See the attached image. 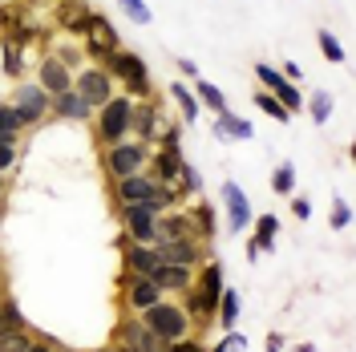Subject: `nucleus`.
I'll use <instances>...</instances> for the list:
<instances>
[{"mask_svg":"<svg viewBox=\"0 0 356 352\" xmlns=\"http://www.w3.org/2000/svg\"><path fill=\"white\" fill-rule=\"evenodd\" d=\"M102 69L110 73L113 81H122L126 97H134V102H142V97H154L150 69H146V61H142L138 53H130V49H113V53H106Z\"/></svg>","mask_w":356,"mask_h":352,"instance_id":"nucleus-1","label":"nucleus"},{"mask_svg":"<svg viewBox=\"0 0 356 352\" xmlns=\"http://www.w3.org/2000/svg\"><path fill=\"white\" fill-rule=\"evenodd\" d=\"M138 320L146 324V328L154 332L162 344H175V340H182V336H191V316H186V308L178 304V300H158V304H150L146 312H138Z\"/></svg>","mask_w":356,"mask_h":352,"instance_id":"nucleus-2","label":"nucleus"},{"mask_svg":"<svg viewBox=\"0 0 356 352\" xmlns=\"http://www.w3.org/2000/svg\"><path fill=\"white\" fill-rule=\"evenodd\" d=\"M130 113H134V97L126 93H113L106 106L93 110V138L97 146H113L122 138H130Z\"/></svg>","mask_w":356,"mask_h":352,"instance_id":"nucleus-3","label":"nucleus"},{"mask_svg":"<svg viewBox=\"0 0 356 352\" xmlns=\"http://www.w3.org/2000/svg\"><path fill=\"white\" fill-rule=\"evenodd\" d=\"M146 158H150V146H146V142L122 138V142H113V146H102L97 162H102L106 178L113 182V178H130V175H138V170H146Z\"/></svg>","mask_w":356,"mask_h":352,"instance_id":"nucleus-4","label":"nucleus"},{"mask_svg":"<svg viewBox=\"0 0 356 352\" xmlns=\"http://www.w3.org/2000/svg\"><path fill=\"white\" fill-rule=\"evenodd\" d=\"M81 49H86L89 61H106V53L113 49H122V37H118V29L110 24V17H102V13H89V24L86 33H81Z\"/></svg>","mask_w":356,"mask_h":352,"instance_id":"nucleus-5","label":"nucleus"},{"mask_svg":"<svg viewBox=\"0 0 356 352\" xmlns=\"http://www.w3.org/2000/svg\"><path fill=\"white\" fill-rule=\"evenodd\" d=\"M255 77H259V89H267V93H271V97H275V102H280L291 118L304 110V93H300V86H296V81H288V77H284L275 65L259 61V65H255Z\"/></svg>","mask_w":356,"mask_h":352,"instance_id":"nucleus-6","label":"nucleus"},{"mask_svg":"<svg viewBox=\"0 0 356 352\" xmlns=\"http://www.w3.org/2000/svg\"><path fill=\"white\" fill-rule=\"evenodd\" d=\"M162 130H166V113H162V102H154V97H142V102H134L130 138L146 142V146H154Z\"/></svg>","mask_w":356,"mask_h":352,"instance_id":"nucleus-7","label":"nucleus"},{"mask_svg":"<svg viewBox=\"0 0 356 352\" xmlns=\"http://www.w3.org/2000/svg\"><path fill=\"white\" fill-rule=\"evenodd\" d=\"M8 102H13V110L21 113L24 126H37V122L49 118V102H53V97H49L37 81H17V89H13Z\"/></svg>","mask_w":356,"mask_h":352,"instance_id":"nucleus-8","label":"nucleus"},{"mask_svg":"<svg viewBox=\"0 0 356 352\" xmlns=\"http://www.w3.org/2000/svg\"><path fill=\"white\" fill-rule=\"evenodd\" d=\"M73 89L97 110V106H106V102L113 97V77L102 65H81L77 73H73Z\"/></svg>","mask_w":356,"mask_h":352,"instance_id":"nucleus-9","label":"nucleus"},{"mask_svg":"<svg viewBox=\"0 0 356 352\" xmlns=\"http://www.w3.org/2000/svg\"><path fill=\"white\" fill-rule=\"evenodd\" d=\"M118 219H122V235L130 243H154V227L158 215L146 202H130V207H118Z\"/></svg>","mask_w":356,"mask_h":352,"instance_id":"nucleus-10","label":"nucleus"},{"mask_svg":"<svg viewBox=\"0 0 356 352\" xmlns=\"http://www.w3.org/2000/svg\"><path fill=\"white\" fill-rule=\"evenodd\" d=\"M154 251L162 264H182V267L207 264V243L195 239V235H186V239H162V243H154Z\"/></svg>","mask_w":356,"mask_h":352,"instance_id":"nucleus-11","label":"nucleus"},{"mask_svg":"<svg viewBox=\"0 0 356 352\" xmlns=\"http://www.w3.org/2000/svg\"><path fill=\"white\" fill-rule=\"evenodd\" d=\"M37 86L53 97V93H65V89H73V65L69 61H61L57 53H44L41 61H37Z\"/></svg>","mask_w":356,"mask_h":352,"instance_id":"nucleus-12","label":"nucleus"},{"mask_svg":"<svg viewBox=\"0 0 356 352\" xmlns=\"http://www.w3.org/2000/svg\"><path fill=\"white\" fill-rule=\"evenodd\" d=\"M219 195H222V202H227V227L243 235L247 227H251V219H255V215H251V202H247V195H243V186L227 178Z\"/></svg>","mask_w":356,"mask_h":352,"instance_id":"nucleus-13","label":"nucleus"},{"mask_svg":"<svg viewBox=\"0 0 356 352\" xmlns=\"http://www.w3.org/2000/svg\"><path fill=\"white\" fill-rule=\"evenodd\" d=\"M154 178L146 175V170H138L130 178H113V207H130V202H146V198L154 195Z\"/></svg>","mask_w":356,"mask_h":352,"instance_id":"nucleus-14","label":"nucleus"},{"mask_svg":"<svg viewBox=\"0 0 356 352\" xmlns=\"http://www.w3.org/2000/svg\"><path fill=\"white\" fill-rule=\"evenodd\" d=\"M49 113H53V118H65V122H93V106H89V102L81 97V93H77V89L53 93V102H49Z\"/></svg>","mask_w":356,"mask_h":352,"instance_id":"nucleus-15","label":"nucleus"},{"mask_svg":"<svg viewBox=\"0 0 356 352\" xmlns=\"http://www.w3.org/2000/svg\"><path fill=\"white\" fill-rule=\"evenodd\" d=\"M182 146L178 150H166V146H150V158H146V175L154 182H175L178 178V166H182Z\"/></svg>","mask_w":356,"mask_h":352,"instance_id":"nucleus-16","label":"nucleus"},{"mask_svg":"<svg viewBox=\"0 0 356 352\" xmlns=\"http://www.w3.org/2000/svg\"><path fill=\"white\" fill-rule=\"evenodd\" d=\"M122 291H126V312H134V316L162 300V287H158L150 275H130V284L122 287Z\"/></svg>","mask_w":356,"mask_h":352,"instance_id":"nucleus-17","label":"nucleus"},{"mask_svg":"<svg viewBox=\"0 0 356 352\" xmlns=\"http://www.w3.org/2000/svg\"><path fill=\"white\" fill-rule=\"evenodd\" d=\"M89 0H57V8H53V21H57V29H65V33H73V37H81L89 24Z\"/></svg>","mask_w":356,"mask_h":352,"instance_id":"nucleus-18","label":"nucleus"},{"mask_svg":"<svg viewBox=\"0 0 356 352\" xmlns=\"http://www.w3.org/2000/svg\"><path fill=\"white\" fill-rule=\"evenodd\" d=\"M195 271L199 267H182V264H158L150 271V280L162 287V296H170V291H186V287L195 284Z\"/></svg>","mask_w":356,"mask_h":352,"instance_id":"nucleus-19","label":"nucleus"},{"mask_svg":"<svg viewBox=\"0 0 356 352\" xmlns=\"http://www.w3.org/2000/svg\"><path fill=\"white\" fill-rule=\"evenodd\" d=\"M122 255H126V271H134V275H150L162 264L154 243H130L126 235H122Z\"/></svg>","mask_w":356,"mask_h":352,"instance_id":"nucleus-20","label":"nucleus"},{"mask_svg":"<svg viewBox=\"0 0 356 352\" xmlns=\"http://www.w3.org/2000/svg\"><path fill=\"white\" fill-rule=\"evenodd\" d=\"M215 138L219 142H251L255 138V126L247 118H239V113L222 110V113H215Z\"/></svg>","mask_w":356,"mask_h":352,"instance_id":"nucleus-21","label":"nucleus"},{"mask_svg":"<svg viewBox=\"0 0 356 352\" xmlns=\"http://www.w3.org/2000/svg\"><path fill=\"white\" fill-rule=\"evenodd\" d=\"M186 235H195V227H191V215L186 211H166V215H158V227H154V243L162 239H186Z\"/></svg>","mask_w":356,"mask_h":352,"instance_id":"nucleus-22","label":"nucleus"},{"mask_svg":"<svg viewBox=\"0 0 356 352\" xmlns=\"http://www.w3.org/2000/svg\"><path fill=\"white\" fill-rule=\"evenodd\" d=\"M186 215H191V227H195V239H202L207 247H211V243H215V231H219V227H215V207L199 198Z\"/></svg>","mask_w":356,"mask_h":352,"instance_id":"nucleus-23","label":"nucleus"},{"mask_svg":"<svg viewBox=\"0 0 356 352\" xmlns=\"http://www.w3.org/2000/svg\"><path fill=\"white\" fill-rule=\"evenodd\" d=\"M29 130L21 122V113L13 110V102H0V142L4 146H21V134Z\"/></svg>","mask_w":356,"mask_h":352,"instance_id":"nucleus-24","label":"nucleus"},{"mask_svg":"<svg viewBox=\"0 0 356 352\" xmlns=\"http://www.w3.org/2000/svg\"><path fill=\"white\" fill-rule=\"evenodd\" d=\"M170 102L178 106V113H182V122H186V126H191V122H199L202 106H199V97H195V89H191V86L175 81V86H170Z\"/></svg>","mask_w":356,"mask_h":352,"instance_id":"nucleus-25","label":"nucleus"},{"mask_svg":"<svg viewBox=\"0 0 356 352\" xmlns=\"http://www.w3.org/2000/svg\"><path fill=\"white\" fill-rule=\"evenodd\" d=\"M251 227H255V235H251V243L259 247V255H264V251H275L280 219H275V215H255V219H251Z\"/></svg>","mask_w":356,"mask_h":352,"instance_id":"nucleus-26","label":"nucleus"},{"mask_svg":"<svg viewBox=\"0 0 356 352\" xmlns=\"http://www.w3.org/2000/svg\"><path fill=\"white\" fill-rule=\"evenodd\" d=\"M215 320H219V328H222V332H231L235 324H239V291H235V287H222Z\"/></svg>","mask_w":356,"mask_h":352,"instance_id":"nucleus-27","label":"nucleus"},{"mask_svg":"<svg viewBox=\"0 0 356 352\" xmlns=\"http://www.w3.org/2000/svg\"><path fill=\"white\" fill-rule=\"evenodd\" d=\"M304 106H308L312 122H316V126H324V122L332 118V110H336V97L328 93V89H316V93H312V97L304 102Z\"/></svg>","mask_w":356,"mask_h":352,"instance_id":"nucleus-28","label":"nucleus"},{"mask_svg":"<svg viewBox=\"0 0 356 352\" xmlns=\"http://www.w3.org/2000/svg\"><path fill=\"white\" fill-rule=\"evenodd\" d=\"M195 97H199V106H207L211 113L231 110V106H227V97H222V89L211 86V81H195Z\"/></svg>","mask_w":356,"mask_h":352,"instance_id":"nucleus-29","label":"nucleus"},{"mask_svg":"<svg viewBox=\"0 0 356 352\" xmlns=\"http://www.w3.org/2000/svg\"><path fill=\"white\" fill-rule=\"evenodd\" d=\"M0 53H4V77H13V81H21L24 77V49H17L13 41H0Z\"/></svg>","mask_w":356,"mask_h":352,"instance_id":"nucleus-30","label":"nucleus"},{"mask_svg":"<svg viewBox=\"0 0 356 352\" xmlns=\"http://www.w3.org/2000/svg\"><path fill=\"white\" fill-rule=\"evenodd\" d=\"M316 45H320V53H324V61H332V65H344V61H348V53H344V45L336 41V33H328V29H320V33H316Z\"/></svg>","mask_w":356,"mask_h":352,"instance_id":"nucleus-31","label":"nucleus"},{"mask_svg":"<svg viewBox=\"0 0 356 352\" xmlns=\"http://www.w3.org/2000/svg\"><path fill=\"white\" fill-rule=\"evenodd\" d=\"M271 191H275V195H296V166H291V162H280V166H275V175H271Z\"/></svg>","mask_w":356,"mask_h":352,"instance_id":"nucleus-32","label":"nucleus"},{"mask_svg":"<svg viewBox=\"0 0 356 352\" xmlns=\"http://www.w3.org/2000/svg\"><path fill=\"white\" fill-rule=\"evenodd\" d=\"M328 227L332 231H348L353 227V207H348V198H332V215H328Z\"/></svg>","mask_w":356,"mask_h":352,"instance_id":"nucleus-33","label":"nucleus"},{"mask_svg":"<svg viewBox=\"0 0 356 352\" xmlns=\"http://www.w3.org/2000/svg\"><path fill=\"white\" fill-rule=\"evenodd\" d=\"M118 8L126 13V21H134V24H150L154 21V13H150V4L146 0H118Z\"/></svg>","mask_w":356,"mask_h":352,"instance_id":"nucleus-34","label":"nucleus"},{"mask_svg":"<svg viewBox=\"0 0 356 352\" xmlns=\"http://www.w3.org/2000/svg\"><path fill=\"white\" fill-rule=\"evenodd\" d=\"M21 24H24V4H13V0L0 4V33H4V37H8L13 29H21Z\"/></svg>","mask_w":356,"mask_h":352,"instance_id":"nucleus-35","label":"nucleus"},{"mask_svg":"<svg viewBox=\"0 0 356 352\" xmlns=\"http://www.w3.org/2000/svg\"><path fill=\"white\" fill-rule=\"evenodd\" d=\"M255 106H259V110H264L267 118H275V122H284V126L291 122V113L284 110V106H280V102H275V97H271L267 89H259V93H255Z\"/></svg>","mask_w":356,"mask_h":352,"instance_id":"nucleus-36","label":"nucleus"},{"mask_svg":"<svg viewBox=\"0 0 356 352\" xmlns=\"http://www.w3.org/2000/svg\"><path fill=\"white\" fill-rule=\"evenodd\" d=\"M178 186L186 191V198H191V195H202V178H199V170H195L191 162H182V166H178Z\"/></svg>","mask_w":356,"mask_h":352,"instance_id":"nucleus-37","label":"nucleus"},{"mask_svg":"<svg viewBox=\"0 0 356 352\" xmlns=\"http://www.w3.org/2000/svg\"><path fill=\"white\" fill-rule=\"evenodd\" d=\"M0 308H4V328H13V332L29 328V324H24V312L17 308V300H13V296H4V300H0Z\"/></svg>","mask_w":356,"mask_h":352,"instance_id":"nucleus-38","label":"nucleus"},{"mask_svg":"<svg viewBox=\"0 0 356 352\" xmlns=\"http://www.w3.org/2000/svg\"><path fill=\"white\" fill-rule=\"evenodd\" d=\"M243 349H247V336L231 328V332L219 340V344H215V349H207V352H243Z\"/></svg>","mask_w":356,"mask_h":352,"instance_id":"nucleus-39","label":"nucleus"},{"mask_svg":"<svg viewBox=\"0 0 356 352\" xmlns=\"http://www.w3.org/2000/svg\"><path fill=\"white\" fill-rule=\"evenodd\" d=\"M154 146H166V150H178V146H182V130H178V122H166V130L158 134Z\"/></svg>","mask_w":356,"mask_h":352,"instance_id":"nucleus-40","label":"nucleus"},{"mask_svg":"<svg viewBox=\"0 0 356 352\" xmlns=\"http://www.w3.org/2000/svg\"><path fill=\"white\" fill-rule=\"evenodd\" d=\"M8 170H17V146L0 142V175H8Z\"/></svg>","mask_w":356,"mask_h":352,"instance_id":"nucleus-41","label":"nucleus"},{"mask_svg":"<svg viewBox=\"0 0 356 352\" xmlns=\"http://www.w3.org/2000/svg\"><path fill=\"white\" fill-rule=\"evenodd\" d=\"M291 215H296V219H312V198L291 195Z\"/></svg>","mask_w":356,"mask_h":352,"instance_id":"nucleus-42","label":"nucleus"},{"mask_svg":"<svg viewBox=\"0 0 356 352\" xmlns=\"http://www.w3.org/2000/svg\"><path fill=\"white\" fill-rule=\"evenodd\" d=\"M170 352H207V349H202V340H195V336H182V340L170 344Z\"/></svg>","mask_w":356,"mask_h":352,"instance_id":"nucleus-43","label":"nucleus"},{"mask_svg":"<svg viewBox=\"0 0 356 352\" xmlns=\"http://www.w3.org/2000/svg\"><path fill=\"white\" fill-rule=\"evenodd\" d=\"M178 73H182V77H199V65H195L191 57H178Z\"/></svg>","mask_w":356,"mask_h":352,"instance_id":"nucleus-44","label":"nucleus"},{"mask_svg":"<svg viewBox=\"0 0 356 352\" xmlns=\"http://www.w3.org/2000/svg\"><path fill=\"white\" fill-rule=\"evenodd\" d=\"M280 73H284L288 81H300V77H304V69L296 65V61H284V69H280Z\"/></svg>","mask_w":356,"mask_h":352,"instance_id":"nucleus-45","label":"nucleus"},{"mask_svg":"<svg viewBox=\"0 0 356 352\" xmlns=\"http://www.w3.org/2000/svg\"><path fill=\"white\" fill-rule=\"evenodd\" d=\"M267 352H284V336L280 332H267Z\"/></svg>","mask_w":356,"mask_h":352,"instance_id":"nucleus-46","label":"nucleus"},{"mask_svg":"<svg viewBox=\"0 0 356 352\" xmlns=\"http://www.w3.org/2000/svg\"><path fill=\"white\" fill-rule=\"evenodd\" d=\"M29 352H57V340H33Z\"/></svg>","mask_w":356,"mask_h":352,"instance_id":"nucleus-47","label":"nucleus"},{"mask_svg":"<svg viewBox=\"0 0 356 352\" xmlns=\"http://www.w3.org/2000/svg\"><path fill=\"white\" fill-rule=\"evenodd\" d=\"M4 195H8V178L0 175V198H4Z\"/></svg>","mask_w":356,"mask_h":352,"instance_id":"nucleus-48","label":"nucleus"},{"mask_svg":"<svg viewBox=\"0 0 356 352\" xmlns=\"http://www.w3.org/2000/svg\"><path fill=\"white\" fill-rule=\"evenodd\" d=\"M113 352H142V349H130V344H118Z\"/></svg>","mask_w":356,"mask_h":352,"instance_id":"nucleus-49","label":"nucleus"},{"mask_svg":"<svg viewBox=\"0 0 356 352\" xmlns=\"http://www.w3.org/2000/svg\"><path fill=\"white\" fill-rule=\"evenodd\" d=\"M93 352H113V344H106V349H93Z\"/></svg>","mask_w":356,"mask_h":352,"instance_id":"nucleus-50","label":"nucleus"},{"mask_svg":"<svg viewBox=\"0 0 356 352\" xmlns=\"http://www.w3.org/2000/svg\"><path fill=\"white\" fill-rule=\"evenodd\" d=\"M0 332H4V308H0Z\"/></svg>","mask_w":356,"mask_h":352,"instance_id":"nucleus-51","label":"nucleus"},{"mask_svg":"<svg viewBox=\"0 0 356 352\" xmlns=\"http://www.w3.org/2000/svg\"><path fill=\"white\" fill-rule=\"evenodd\" d=\"M0 284H4V264H0Z\"/></svg>","mask_w":356,"mask_h":352,"instance_id":"nucleus-52","label":"nucleus"},{"mask_svg":"<svg viewBox=\"0 0 356 352\" xmlns=\"http://www.w3.org/2000/svg\"><path fill=\"white\" fill-rule=\"evenodd\" d=\"M57 352H73V349H61V344H57Z\"/></svg>","mask_w":356,"mask_h":352,"instance_id":"nucleus-53","label":"nucleus"},{"mask_svg":"<svg viewBox=\"0 0 356 352\" xmlns=\"http://www.w3.org/2000/svg\"><path fill=\"white\" fill-rule=\"evenodd\" d=\"M0 300H4V284H0Z\"/></svg>","mask_w":356,"mask_h":352,"instance_id":"nucleus-54","label":"nucleus"}]
</instances>
